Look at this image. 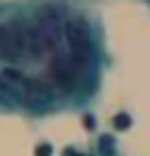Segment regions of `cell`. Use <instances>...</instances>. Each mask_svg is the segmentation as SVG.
Wrapping results in <instances>:
<instances>
[{"label": "cell", "mask_w": 150, "mask_h": 156, "mask_svg": "<svg viewBox=\"0 0 150 156\" xmlns=\"http://www.w3.org/2000/svg\"><path fill=\"white\" fill-rule=\"evenodd\" d=\"M63 45L66 53L74 58L79 69L92 74L95 66V32H92V21L84 13H68L66 24H63Z\"/></svg>", "instance_id": "obj_1"}, {"label": "cell", "mask_w": 150, "mask_h": 156, "mask_svg": "<svg viewBox=\"0 0 150 156\" xmlns=\"http://www.w3.org/2000/svg\"><path fill=\"white\" fill-rule=\"evenodd\" d=\"M87 77L90 74L82 72L79 64L66 50H58V53H53L48 58V82L55 90V95H63V98L79 95L84 90V85H87Z\"/></svg>", "instance_id": "obj_2"}, {"label": "cell", "mask_w": 150, "mask_h": 156, "mask_svg": "<svg viewBox=\"0 0 150 156\" xmlns=\"http://www.w3.org/2000/svg\"><path fill=\"white\" fill-rule=\"evenodd\" d=\"M26 58V19H0V64L18 66Z\"/></svg>", "instance_id": "obj_3"}, {"label": "cell", "mask_w": 150, "mask_h": 156, "mask_svg": "<svg viewBox=\"0 0 150 156\" xmlns=\"http://www.w3.org/2000/svg\"><path fill=\"white\" fill-rule=\"evenodd\" d=\"M53 95L55 90L50 87L48 80L24 77L18 82V103H21V111L26 114H48L53 108Z\"/></svg>", "instance_id": "obj_4"}, {"label": "cell", "mask_w": 150, "mask_h": 156, "mask_svg": "<svg viewBox=\"0 0 150 156\" xmlns=\"http://www.w3.org/2000/svg\"><path fill=\"white\" fill-rule=\"evenodd\" d=\"M21 108L18 103V87L13 82H8L3 72H0V111H16Z\"/></svg>", "instance_id": "obj_5"}, {"label": "cell", "mask_w": 150, "mask_h": 156, "mask_svg": "<svg viewBox=\"0 0 150 156\" xmlns=\"http://www.w3.org/2000/svg\"><path fill=\"white\" fill-rule=\"evenodd\" d=\"M95 156H118V143L113 135L103 132L98 135V143H95Z\"/></svg>", "instance_id": "obj_6"}, {"label": "cell", "mask_w": 150, "mask_h": 156, "mask_svg": "<svg viewBox=\"0 0 150 156\" xmlns=\"http://www.w3.org/2000/svg\"><path fill=\"white\" fill-rule=\"evenodd\" d=\"M113 127H116V130H129V127H132V116L129 114H116L113 116Z\"/></svg>", "instance_id": "obj_7"}, {"label": "cell", "mask_w": 150, "mask_h": 156, "mask_svg": "<svg viewBox=\"0 0 150 156\" xmlns=\"http://www.w3.org/2000/svg\"><path fill=\"white\" fill-rule=\"evenodd\" d=\"M50 154H53V148L48 143H40V146L34 148V156H50Z\"/></svg>", "instance_id": "obj_8"}]
</instances>
